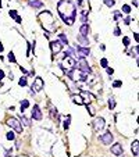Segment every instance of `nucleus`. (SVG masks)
I'll return each mask as SVG.
<instances>
[{
  "mask_svg": "<svg viewBox=\"0 0 139 157\" xmlns=\"http://www.w3.org/2000/svg\"><path fill=\"white\" fill-rule=\"evenodd\" d=\"M57 11L61 20L67 24V25H72L77 18V9L75 4L71 0H60L57 4Z\"/></svg>",
  "mask_w": 139,
  "mask_h": 157,
  "instance_id": "1",
  "label": "nucleus"
},
{
  "mask_svg": "<svg viewBox=\"0 0 139 157\" xmlns=\"http://www.w3.org/2000/svg\"><path fill=\"white\" fill-rule=\"evenodd\" d=\"M60 67L61 68H68V70H75L77 68V61H75L74 57H70V56H65V59L64 61L60 64Z\"/></svg>",
  "mask_w": 139,
  "mask_h": 157,
  "instance_id": "2",
  "label": "nucleus"
},
{
  "mask_svg": "<svg viewBox=\"0 0 139 157\" xmlns=\"http://www.w3.org/2000/svg\"><path fill=\"white\" fill-rule=\"evenodd\" d=\"M43 86H45V82L43 79L40 78V76H36L34 79V84H32V86H31V93H35V92H40V90L43 89Z\"/></svg>",
  "mask_w": 139,
  "mask_h": 157,
  "instance_id": "3",
  "label": "nucleus"
},
{
  "mask_svg": "<svg viewBox=\"0 0 139 157\" xmlns=\"http://www.w3.org/2000/svg\"><path fill=\"white\" fill-rule=\"evenodd\" d=\"M77 67H78L79 71L85 72V74H91V72H92L91 67H89V64L86 63V60H85V59H79V61L77 63Z\"/></svg>",
  "mask_w": 139,
  "mask_h": 157,
  "instance_id": "4",
  "label": "nucleus"
},
{
  "mask_svg": "<svg viewBox=\"0 0 139 157\" xmlns=\"http://www.w3.org/2000/svg\"><path fill=\"white\" fill-rule=\"evenodd\" d=\"M10 125V127L13 128V129H15V132H18V133H21L22 132V125H21V122H20V120H17V118H10L9 120V122H7Z\"/></svg>",
  "mask_w": 139,
  "mask_h": 157,
  "instance_id": "5",
  "label": "nucleus"
},
{
  "mask_svg": "<svg viewBox=\"0 0 139 157\" xmlns=\"http://www.w3.org/2000/svg\"><path fill=\"white\" fill-rule=\"evenodd\" d=\"M50 49H52V53L53 56H56L57 53H60L61 49H63V45H61V42L57 39V40H52L50 42Z\"/></svg>",
  "mask_w": 139,
  "mask_h": 157,
  "instance_id": "6",
  "label": "nucleus"
},
{
  "mask_svg": "<svg viewBox=\"0 0 139 157\" xmlns=\"http://www.w3.org/2000/svg\"><path fill=\"white\" fill-rule=\"evenodd\" d=\"M99 139L103 145H111V142H113V133H111V131H107V132H104Z\"/></svg>",
  "mask_w": 139,
  "mask_h": 157,
  "instance_id": "7",
  "label": "nucleus"
},
{
  "mask_svg": "<svg viewBox=\"0 0 139 157\" xmlns=\"http://www.w3.org/2000/svg\"><path fill=\"white\" fill-rule=\"evenodd\" d=\"M104 125H106V122H104L103 117H97V118H95V121H93V129H95L96 132L100 131V129H103Z\"/></svg>",
  "mask_w": 139,
  "mask_h": 157,
  "instance_id": "8",
  "label": "nucleus"
},
{
  "mask_svg": "<svg viewBox=\"0 0 139 157\" xmlns=\"http://www.w3.org/2000/svg\"><path fill=\"white\" fill-rule=\"evenodd\" d=\"M81 97H82V100H83V104H85V103H91L96 99L95 95H92L91 92H86V90H82V92H81Z\"/></svg>",
  "mask_w": 139,
  "mask_h": 157,
  "instance_id": "9",
  "label": "nucleus"
},
{
  "mask_svg": "<svg viewBox=\"0 0 139 157\" xmlns=\"http://www.w3.org/2000/svg\"><path fill=\"white\" fill-rule=\"evenodd\" d=\"M77 53H78V59H85L91 54V50L88 47H82V46H77Z\"/></svg>",
  "mask_w": 139,
  "mask_h": 157,
  "instance_id": "10",
  "label": "nucleus"
},
{
  "mask_svg": "<svg viewBox=\"0 0 139 157\" xmlns=\"http://www.w3.org/2000/svg\"><path fill=\"white\" fill-rule=\"evenodd\" d=\"M32 118L36 120V121H40V120H42V111H40L38 104H35L34 109H32Z\"/></svg>",
  "mask_w": 139,
  "mask_h": 157,
  "instance_id": "11",
  "label": "nucleus"
},
{
  "mask_svg": "<svg viewBox=\"0 0 139 157\" xmlns=\"http://www.w3.org/2000/svg\"><path fill=\"white\" fill-rule=\"evenodd\" d=\"M111 153H113L114 156H122L124 154V150H122V145L120 143H116L111 146Z\"/></svg>",
  "mask_w": 139,
  "mask_h": 157,
  "instance_id": "12",
  "label": "nucleus"
},
{
  "mask_svg": "<svg viewBox=\"0 0 139 157\" xmlns=\"http://www.w3.org/2000/svg\"><path fill=\"white\" fill-rule=\"evenodd\" d=\"M79 34H81V36H88V34H89V24H82L81 25V28H79Z\"/></svg>",
  "mask_w": 139,
  "mask_h": 157,
  "instance_id": "13",
  "label": "nucleus"
},
{
  "mask_svg": "<svg viewBox=\"0 0 139 157\" xmlns=\"http://www.w3.org/2000/svg\"><path fill=\"white\" fill-rule=\"evenodd\" d=\"M131 150H132V153H134L135 157H138V154H139V142L138 140L132 142V145H131Z\"/></svg>",
  "mask_w": 139,
  "mask_h": 157,
  "instance_id": "14",
  "label": "nucleus"
},
{
  "mask_svg": "<svg viewBox=\"0 0 139 157\" xmlns=\"http://www.w3.org/2000/svg\"><path fill=\"white\" fill-rule=\"evenodd\" d=\"M71 100L75 103V104H78V106H82L83 104V100L81 97V95H71Z\"/></svg>",
  "mask_w": 139,
  "mask_h": 157,
  "instance_id": "15",
  "label": "nucleus"
},
{
  "mask_svg": "<svg viewBox=\"0 0 139 157\" xmlns=\"http://www.w3.org/2000/svg\"><path fill=\"white\" fill-rule=\"evenodd\" d=\"M29 6H32V7H35V9H40V7H43V3H42L40 0H31Z\"/></svg>",
  "mask_w": 139,
  "mask_h": 157,
  "instance_id": "16",
  "label": "nucleus"
},
{
  "mask_svg": "<svg viewBox=\"0 0 139 157\" xmlns=\"http://www.w3.org/2000/svg\"><path fill=\"white\" fill-rule=\"evenodd\" d=\"M78 42L82 43V46H88V45H89V40H88L86 36H81V35L78 36Z\"/></svg>",
  "mask_w": 139,
  "mask_h": 157,
  "instance_id": "17",
  "label": "nucleus"
},
{
  "mask_svg": "<svg viewBox=\"0 0 139 157\" xmlns=\"http://www.w3.org/2000/svg\"><path fill=\"white\" fill-rule=\"evenodd\" d=\"M58 40H60L61 43H64V45H68V39H67V36H65L64 34L58 35Z\"/></svg>",
  "mask_w": 139,
  "mask_h": 157,
  "instance_id": "18",
  "label": "nucleus"
},
{
  "mask_svg": "<svg viewBox=\"0 0 139 157\" xmlns=\"http://www.w3.org/2000/svg\"><path fill=\"white\" fill-rule=\"evenodd\" d=\"M7 59H9V61H10V63H17V59H15V56H14V53H13V51H10V53H9V56H7Z\"/></svg>",
  "mask_w": 139,
  "mask_h": 157,
  "instance_id": "19",
  "label": "nucleus"
},
{
  "mask_svg": "<svg viewBox=\"0 0 139 157\" xmlns=\"http://www.w3.org/2000/svg\"><path fill=\"white\" fill-rule=\"evenodd\" d=\"M28 107H29V102H28V100H22L21 102V111L22 113H24V110L28 109Z\"/></svg>",
  "mask_w": 139,
  "mask_h": 157,
  "instance_id": "20",
  "label": "nucleus"
},
{
  "mask_svg": "<svg viewBox=\"0 0 139 157\" xmlns=\"http://www.w3.org/2000/svg\"><path fill=\"white\" fill-rule=\"evenodd\" d=\"M131 57H135V59H138V46H135L132 50H131Z\"/></svg>",
  "mask_w": 139,
  "mask_h": 157,
  "instance_id": "21",
  "label": "nucleus"
},
{
  "mask_svg": "<svg viewBox=\"0 0 139 157\" xmlns=\"http://www.w3.org/2000/svg\"><path fill=\"white\" fill-rule=\"evenodd\" d=\"M114 107H116V100H114V97H110L109 99V109L113 110Z\"/></svg>",
  "mask_w": 139,
  "mask_h": 157,
  "instance_id": "22",
  "label": "nucleus"
},
{
  "mask_svg": "<svg viewBox=\"0 0 139 157\" xmlns=\"http://www.w3.org/2000/svg\"><path fill=\"white\" fill-rule=\"evenodd\" d=\"M70 121H71V115H67V118L64 121V129H68L70 128Z\"/></svg>",
  "mask_w": 139,
  "mask_h": 157,
  "instance_id": "23",
  "label": "nucleus"
},
{
  "mask_svg": "<svg viewBox=\"0 0 139 157\" xmlns=\"http://www.w3.org/2000/svg\"><path fill=\"white\" fill-rule=\"evenodd\" d=\"M122 13L129 14L131 13V6H128V4H124V6H122Z\"/></svg>",
  "mask_w": 139,
  "mask_h": 157,
  "instance_id": "24",
  "label": "nucleus"
},
{
  "mask_svg": "<svg viewBox=\"0 0 139 157\" xmlns=\"http://www.w3.org/2000/svg\"><path fill=\"white\" fill-rule=\"evenodd\" d=\"M26 84H28V82H26V76H22L21 79L18 81V85L20 86H26Z\"/></svg>",
  "mask_w": 139,
  "mask_h": 157,
  "instance_id": "25",
  "label": "nucleus"
},
{
  "mask_svg": "<svg viewBox=\"0 0 139 157\" xmlns=\"http://www.w3.org/2000/svg\"><path fill=\"white\" fill-rule=\"evenodd\" d=\"M100 65H102L103 68L109 67V61H107V59H102V60H100Z\"/></svg>",
  "mask_w": 139,
  "mask_h": 157,
  "instance_id": "26",
  "label": "nucleus"
},
{
  "mask_svg": "<svg viewBox=\"0 0 139 157\" xmlns=\"http://www.w3.org/2000/svg\"><path fill=\"white\" fill-rule=\"evenodd\" d=\"M104 4L107 6V7H111V6L116 4V0H104Z\"/></svg>",
  "mask_w": 139,
  "mask_h": 157,
  "instance_id": "27",
  "label": "nucleus"
},
{
  "mask_svg": "<svg viewBox=\"0 0 139 157\" xmlns=\"http://www.w3.org/2000/svg\"><path fill=\"white\" fill-rule=\"evenodd\" d=\"M6 138H7L9 140H14V139H15V135H14L13 132H7V135H6Z\"/></svg>",
  "mask_w": 139,
  "mask_h": 157,
  "instance_id": "28",
  "label": "nucleus"
},
{
  "mask_svg": "<svg viewBox=\"0 0 139 157\" xmlns=\"http://www.w3.org/2000/svg\"><path fill=\"white\" fill-rule=\"evenodd\" d=\"M122 43H124V46H125V47H128V46H129V38H128V36H124Z\"/></svg>",
  "mask_w": 139,
  "mask_h": 157,
  "instance_id": "29",
  "label": "nucleus"
},
{
  "mask_svg": "<svg viewBox=\"0 0 139 157\" xmlns=\"http://www.w3.org/2000/svg\"><path fill=\"white\" fill-rule=\"evenodd\" d=\"M21 122H24V125H26V127H28V125H31L29 120H28V118H25L24 115H22V117H21Z\"/></svg>",
  "mask_w": 139,
  "mask_h": 157,
  "instance_id": "30",
  "label": "nucleus"
},
{
  "mask_svg": "<svg viewBox=\"0 0 139 157\" xmlns=\"http://www.w3.org/2000/svg\"><path fill=\"white\" fill-rule=\"evenodd\" d=\"M9 15H10L11 18H15L18 14H17V11H15V10H10V11H9Z\"/></svg>",
  "mask_w": 139,
  "mask_h": 157,
  "instance_id": "31",
  "label": "nucleus"
},
{
  "mask_svg": "<svg viewBox=\"0 0 139 157\" xmlns=\"http://www.w3.org/2000/svg\"><path fill=\"white\" fill-rule=\"evenodd\" d=\"M113 86H114V88H121V86H122V82L121 81H114L113 82Z\"/></svg>",
  "mask_w": 139,
  "mask_h": 157,
  "instance_id": "32",
  "label": "nucleus"
},
{
  "mask_svg": "<svg viewBox=\"0 0 139 157\" xmlns=\"http://www.w3.org/2000/svg\"><path fill=\"white\" fill-rule=\"evenodd\" d=\"M120 35H121V29L117 26V28L114 29V36H120Z\"/></svg>",
  "mask_w": 139,
  "mask_h": 157,
  "instance_id": "33",
  "label": "nucleus"
},
{
  "mask_svg": "<svg viewBox=\"0 0 139 157\" xmlns=\"http://www.w3.org/2000/svg\"><path fill=\"white\" fill-rule=\"evenodd\" d=\"M86 109H88V113H89L91 115H93V114H95V111H93V109H92V107L89 106V104H86Z\"/></svg>",
  "mask_w": 139,
  "mask_h": 157,
  "instance_id": "34",
  "label": "nucleus"
},
{
  "mask_svg": "<svg viewBox=\"0 0 139 157\" xmlns=\"http://www.w3.org/2000/svg\"><path fill=\"white\" fill-rule=\"evenodd\" d=\"M120 18H121V13H118V11H116V13H114V20L117 21V20H120Z\"/></svg>",
  "mask_w": 139,
  "mask_h": 157,
  "instance_id": "35",
  "label": "nucleus"
},
{
  "mask_svg": "<svg viewBox=\"0 0 139 157\" xmlns=\"http://www.w3.org/2000/svg\"><path fill=\"white\" fill-rule=\"evenodd\" d=\"M131 21H132V20H131V17H127L125 20H124V24H125V25H129Z\"/></svg>",
  "mask_w": 139,
  "mask_h": 157,
  "instance_id": "36",
  "label": "nucleus"
},
{
  "mask_svg": "<svg viewBox=\"0 0 139 157\" xmlns=\"http://www.w3.org/2000/svg\"><path fill=\"white\" fill-rule=\"evenodd\" d=\"M14 20H15V22H17V24H22V18L20 17V15H17V17L14 18Z\"/></svg>",
  "mask_w": 139,
  "mask_h": 157,
  "instance_id": "37",
  "label": "nucleus"
},
{
  "mask_svg": "<svg viewBox=\"0 0 139 157\" xmlns=\"http://www.w3.org/2000/svg\"><path fill=\"white\" fill-rule=\"evenodd\" d=\"M106 70H107V74H109V75H113V74H114V70H113V68H109V67H107Z\"/></svg>",
  "mask_w": 139,
  "mask_h": 157,
  "instance_id": "38",
  "label": "nucleus"
},
{
  "mask_svg": "<svg viewBox=\"0 0 139 157\" xmlns=\"http://www.w3.org/2000/svg\"><path fill=\"white\" fill-rule=\"evenodd\" d=\"M3 78H4V71H1V70H0V81H1Z\"/></svg>",
  "mask_w": 139,
  "mask_h": 157,
  "instance_id": "39",
  "label": "nucleus"
},
{
  "mask_svg": "<svg viewBox=\"0 0 139 157\" xmlns=\"http://www.w3.org/2000/svg\"><path fill=\"white\" fill-rule=\"evenodd\" d=\"M20 71H21L22 74H28V71H26L25 68H22V67H20Z\"/></svg>",
  "mask_w": 139,
  "mask_h": 157,
  "instance_id": "40",
  "label": "nucleus"
},
{
  "mask_svg": "<svg viewBox=\"0 0 139 157\" xmlns=\"http://www.w3.org/2000/svg\"><path fill=\"white\" fill-rule=\"evenodd\" d=\"M132 4H134L135 7H138V1H136V0H132Z\"/></svg>",
  "mask_w": 139,
  "mask_h": 157,
  "instance_id": "41",
  "label": "nucleus"
},
{
  "mask_svg": "<svg viewBox=\"0 0 139 157\" xmlns=\"http://www.w3.org/2000/svg\"><path fill=\"white\" fill-rule=\"evenodd\" d=\"M134 38H135V40L138 42V34H136V32H135V34H134Z\"/></svg>",
  "mask_w": 139,
  "mask_h": 157,
  "instance_id": "42",
  "label": "nucleus"
},
{
  "mask_svg": "<svg viewBox=\"0 0 139 157\" xmlns=\"http://www.w3.org/2000/svg\"><path fill=\"white\" fill-rule=\"evenodd\" d=\"M3 50H4V47H3V45H1V43H0V53H1Z\"/></svg>",
  "mask_w": 139,
  "mask_h": 157,
  "instance_id": "43",
  "label": "nucleus"
},
{
  "mask_svg": "<svg viewBox=\"0 0 139 157\" xmlns=\"http://www.w3.org/2000/svg\"><path fill=\"white\" fill-rule=\"evenodd\" d=\"M1 86H3V82H1V81H0V88H1Z\"/></svg>",
  "mask_w": 139,
  "mask_h": 157,
  "instance_id": "44",
  "label": "nucleus"
},
{
  "mask_svg": "<svg viewBox=\"0 0 139 157\" xmlns=\"http://www.w3.org/2000/svg\"><path fill=\"white\" fill-rule=\"evenodd\" d=\"M0 7H1V0H0Z\"/></svg>",
  "mask_w": 139,
  "mask_h": 157,
  "instance_id": "45",
  "label": "nucleus"
},
{
  "mask_svg": "<svg viewBox=\"0 0 139 157\" xmlns=\"http://www.w3.org/2000/svg\"><path fill=\"white\" fill-rule=\"evenodd\" d=\"M122 157H124V156H122Z\"/></svg>",
  "mask_w": 139,
  "mask_h": 157,
  "instance_id": "46",
  "label": "nucleus"
}]
</instances>
